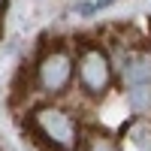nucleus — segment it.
Instances as JSON below:
<instances>
[{
  "instance_id": "obj_6",
  "label": "nucleus",
  "mask_w": 151,
  "mask_h": 151,
  "mask_svg": "<svg viewBox=\"0 0 151 151\" xmlns=\"http://www.w3.org/2000/svg\"><path fill=\"white\" fill-rule=\"evenodd\" d=\"M79 151H121V145H118V136L112 130L94 124V127H82Z\"/></svg>"
},
{
  "instance_id": "obj_3",
  "label": "nucleus",
  "mask_w": 151,
  "mask_h": 151,
  "mask_svg": "<svg viewBox=\"0 0 151 151\" xmlns=\"http://www.w3.org/2000/svg\"><path fill=\"white\" fill-rule=\"evenodd\" d=\"M115 76H118V67L112 60L109 48H103L100 42L76 48V79H73V85L79 88L82 97L106 100L112 85H115Z\"/></svg>"
},
{
  "instance_id": "obj_9",
  "label": "nucleus",
  "mask_w": 151,
  "mask_h": 151,
  "mask_svg": "<svg viewBox=\"0 0 151 151\" xmlns=\"http://www.w3.org/2000/svg\"><path fill=\"white\" fill-rule=\"evenodd\" d=\"M115 0H94V9H106V6H112Z\"/></svg>"
},
{
  "instance_id": "obj_7",
  "label": "nucleus",
  "mask_w": 151,
  "mask_h": 151,
  "mask_svg": "<svg viewBox=\"0 0 151 151\" xmlns=\"http://www.w3.org/2000/svg\"><path fill=\"white\" fill-rule=\"evenodd\" d=\"M124 103L136 118H151V85L124 88Z\"/></svg>"
},
{
  "instance_id": "obj_8",
  "label": "nucleus",
  "mask_w": 151,
  "mask_h": 151,
  "mask_svg": "<svg viewBox=\"0 0 151 151\" xmlns=\"http://www.w3.org/2000/svg\"><path fill=\"white\" fill-rule=\"evenodd\" d=\"M76 12H79L82 18H91V15H94L97 9H94V3H91V0H79V6H76Z\"/></svg>"
},
{
  "instance_id": "obj_11",
  "label": "nucleus",
  "mask_w": 151,
  "mask_h": 151,
  "mask_svg": "<svg viewBox=\"0 0 151 151\" xmlns=\"http://www.w3.org/2000/svg\"><path fill=\"white\" fill-rule=\"evenodd\" d=\"M0 36H3V15H0Z\"/></svg>"
},
{
  "instance_id": "obj_12",
  "label": "nucleus",
  "mask_w": 151,
  "mask_h": 151,
  "mask_svg": "<svg viewBox=\"0 0 151 151\" xmlns=\"http://www.w3.org/2000/svg\"><path fill=\"white\" fill-rule=\"evenodd\" d=\"M0 151H3V148H0Z\"/></svg>"
},
{
  "instance_id": "obj_2",
  "label": "nucleus",
  "mask_w": 151,
  "mask_h": 151,
  "mask_svg": "<svg viewBox=\"0 0 151 151\" xmlns=\"http://www.w3.org/2000/svg\"><path fill=\"white\" fill-rule=\"evenodd\" d=\"M76 79V52L67 42H48L33 60V91L45 97V103L67 97Z\"/></svg>"
},
{
  "instance_id": "obj_4",
  "label": "nucleus",
  "mask_w": 151,
  "mask_h": 151,
  "mask_svg": "<svg viewBox=\"0 0 151 151\" xmlns=\"http://www.w3.org/2000/svg\"><path fill=\"white\" fill-rule=\"evenodd\" d=\"M121 79H124V88L151 85V55H145V52H124Z\"/></svg>"
},
{
  "instance_id": "obj_1",
  "label": "nucleus",
  "mask_w": 151,
  "mask_h": 151,
  "mask_svg": "<svg viewBox=\"0 0 151 151\" xmlns=\"http://www.w3.org/2000/svg\"><path fill=\"white\" fill-rule=\"evenodd\" d=\"M30 136L45 151H79L82 121L60 103H40L30 112Z\"/></svg>"
},
{
  "instance_id": "obj_10",
  "label": "nucleus",
  "mask_w": 151,
  "mask_h": 151,
  "mask_svg": "<svg viewBox=\"0 0 151 151\" xmlns=\"http://www.w3.org/2000/svg\"><path fill=\"white\" fill-rule=\"evenodd\" d=\"M6 6H9V0H0V15L6 12Z\"/></svg>"
},
{
  "instance_id": "obj_5",
  "label": "nucleus",
  "mask_w": 151,
  "mask_h": 151,
  "mask_svg": "<svg viewBox=\"0 0 151 151\" xmlns=\"http://www.w3.org/2000/svg\"><path fill=\"white\" fill-rule=\"evenodd\" d=\"M118 145L121 151H151V118H130Z\"/></svg>"
}]
</instances>
